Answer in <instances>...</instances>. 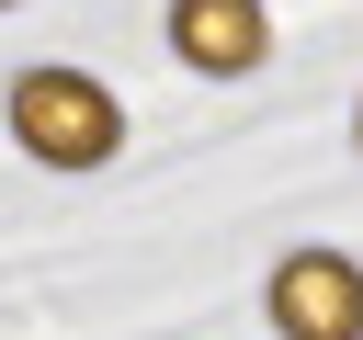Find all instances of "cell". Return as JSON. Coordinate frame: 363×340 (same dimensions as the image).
Instances as JSON below:
<instances>
[{
	"instance_id": "6da1fadb",
	"label": "cell",
	"mask_w": 363,
	"mask_h": 340,
	"mask_svg": "<svg viewBox=\"0 0 363 340\" xmlns=\"http://www.w3.org/2000/svg\"><path fill=\"white\" fill-rule=\"evenodd\" d=\"M11 136H23V159H45V170H102V159L125 147V102H113L91 68H23V79H11Z\"/></svg>"
},
{
	"instance_id": "3957f363",
	"label": "cell",
	"mask_w": 363,
	"mask_h": 340,
	"mask_svg": "<svg viewBox=\"0 0 363 340\" xmlns=\"http://www.w3.org/2000/svg\"><path fill=\"white\" fill-rule=\"evenodd\" d=\"M170 45H182V68L238 79L272 57V0H170Z\"/></svg>"
},
{
	"instance_id": "277c9868",
	"label": "cell",
	"mask_w": 363,
	"mask_h": 340,
	"mask_svg": "<svg viewBox=\"0 0 363 340\" xmlns=\"http://www.w3.org/2000/svg\"><path fill=\"white\" fill-rule=\"evenodd\" d=\"M0 11H11V0H0Z\"/></svg>"
},
{
	"instance_id": "7a4b0ae2",
	"label": "cell",
	"mask_w": 363,
	"mask_h": 340,
	"mask_svg": "<svg viewBox=\"0 0 363 340\" xmlns=\"http://www.w3.org/2000/svg\"><path fill=\"white\" fill-rule=\"evenodd\" d=\"M272 329L284 340H363V261L352 249L272 261Z\"/></svg>"
}]
</instances>
